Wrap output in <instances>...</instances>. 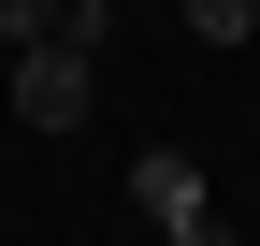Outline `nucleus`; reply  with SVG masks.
I'll list each match as a JSON object with an SVG mask.
<instances>
[{"mask_svg":"<svg viewBox=\"0 0 260 246\" xmlns=\"http://www.w3.org/2000/svg\"><path fill=\"white\" fill-rule=\"evenodd\" d=\"M130 203L159 218V246H232V218H217V189H203L188 145H145V160H130Z\"/></svg>","mask_w":260,"mask_h":246,"instance_id":"nucleus-1","label":"nucleus"},{"mask_svg":"<svg viewBox=\"0 0 260 246\" xmlns=\"http://www.w3.org/2000/svg\"><path fill=\"white\" fill-rule=\"evenodd\" d=\"M15 116H29V131H87V58L73 44H29L15 58Z\"/></svg>","mask_w":260,"mask_h":246,"instance_id":"nucleus-2","label":"nucleus"},{"mask_svg":"<svg viewBox=\"0 0 260 246\" xmlns=\"http://www.w3.org/2000/svg\"><path fill=\"white\" fill-rule=\"evenodd\" d=\"M188 44H260V0H174Z\"/></svg>","mask_w":260,"mask_h":246,"instance_id":"nucleus-3","label":"nucleus"},{"mask_svg":"<svg viewBox=\"0 0 260 246\" xmlns=\"http://www.w3.org/2000/svg\"><path fill=\"white\" fill-rule=\"evenodd\" d=\"M58 15H73V0H0V44H15V58H29V44H58Z\"/></svg>","mask_w":260,"mask_h":246,"instance_id":"nucleus-4","label":"nucleus"}]
</instances>
